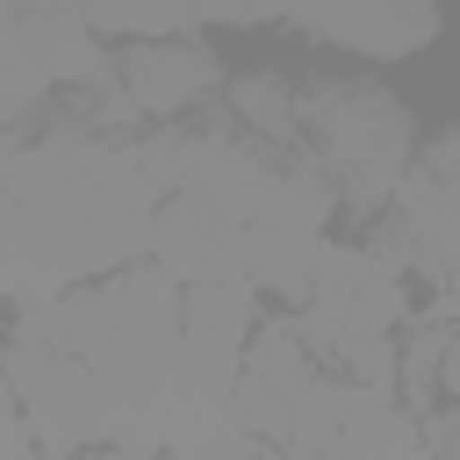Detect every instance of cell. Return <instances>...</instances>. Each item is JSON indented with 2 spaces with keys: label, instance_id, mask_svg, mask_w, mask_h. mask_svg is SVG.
<instances>
[{
  "label": "cell",
  "instance_id": "cell-1",
  "mask_svg": "<svg viewBox=\"0 0 460 460\" xmlns=\"http://www.w3.org/2000/svg\"><path fill=\"white\" fill-rule=\"evenodd\" d=\"M302 115L323 144V172L338 180V201L359 216L395 208V187L410 172V108L359 79H316L302 93Z\"/></svg>",
  "mask_w": 460,
  "mask_h": 460
},
{
  "label": "cell",
  "instance_id": "cell-2",
  "mask_svg": "<svg viewBox=\"0 0 460 460\" xmlns=\"http://www.w3.org/2000/svg\"><path fill=\"white\" fill-rule=\"evenodd\" d=\"M0 374L22 395V424L36 438L43 460H79L86 446H101V417H93V381L79 359L36 345V338H7L0 345Z\"/></svg>",
  "mask_w": 460,
  "mask_h": 460
},
{
  "label": "cell",
  "instance_id": "cell-3",
  "mask_svg": "<svg viewBox=\"0 0 460 460\" xmlns=\"http://www.w3.org/2000/svg\"><path fill=\"white\" fill-rule=\"evenodd\" d=\"M280 187V165L244 144V137H223V129H180V194H201L208 208H223L237 230L266 216Z\"/></svg>",
  "mask_w": 460,
  "mask_h": 460
},
{
  "label": "cell",
  "instance_id": "cell-4",
  "mask_svg": "<svg viewBox=\"0 0 460 460\" xmlns=\"http://www.w3.org/2000/svg\"><path fill=\"white\" fill-rule=\"evenodd\" d=\"M410 244H417V273H460V129L438 137L395 187V208H388Z\"/></svg>",
  "mask_w": 460,
  "mask_h": 460
},
{
  "label": "cell",
  "instance_id": "cell-5",
  "mask_svg": "<svg viewBox=\"0 0 460 460\" xmlns=\"http://www.w3.org/2000/svg\"><path fill=\"white\" fill-rule=\"evenodd\" d=\"M237 237H244V230H237L223 208H208L201 194H172V201H158V223H151V266L172 273L180 288L244 280Z\"/></svg>",
  "mask_w": 460,
  "mask_h": 460
},
{
  "label": "cell",
  "instance_id": "cell-6",
  "mask_svg": "<svg viewBox=\"0 0 460 460\" xmlns=\"http://www.w3.org/2000/svg\"><path fill=\"white\" fill-rule=\"evenodd\" d=\"M309 309L338 316L345 338H395V323L410 316V288L395 273H381V259L367 244H323Z\"/></svg>",
  "mask_w": 460,
  "mask_h": 460
},
{
  "label": "cell",
  "instance_id": "cell-7",
  "mask_svg": "<svg viewBox=\"0 0 460 460\" xmlns=\"http://www.w3.org/2000/svg\"><path fill=\"white\" fill-rule=\"evenodd\" d=\"M122 86L144 115H180L216 93V58L201 36H165V43H129L122 50Z\"/></svg>",
  "mask_w": 460,
  "mask_h": 460
},
{
  "label": "cell",
  "instance_id": "cell-8",
  "mask_svg": "<svg viewBox=\"0 0 460 460\" xmlns=\"http://www.w3.org/2000/svg\"><path fill=\"white\" fill-rule=\"evenodd\" d=\"M288 29L302 36H323V43H345L359 58H402V50H424L438 36V7L424 0H395V7H338V14H280Z\"/></svg>",
  "mask_w": 460,
  "mask_h": 460
},
{
  "label": "cell",
  "instance_id": "cell-9",
  "mask_svg": "<svg viewBox=\"0 0 460 460\" xmlns=\"http://www.w3.org/2000/svg\"><path fill=\"white\" fill-rule=\"evenodd\" d=\"M237 252H244V280H252V288H273V295H288V302H302V309H309L316 259H323V230H309V223H295V216H273V208H266L259 223H244Z\"/></svg>",
  "mask_w": 460,
  "mask_h": 460
},
{
  "label": "cell",
  "instance_id": "cell-10",
  "mask_svg": "<svg viewBox=\"0 0 460 460\" xmlns=\"http://www.w3.org/2000/svg\"><path fill=\"white\" fill-rule=\"evenodd\" d=\"M223 431H237L230 424V402H201V395H165V417H158V453H172V460H201Z\"/></svg>",
  "mask_w": 460,
  "mask_h": 460
},
{
  "label": "cell",
  "instance_id": "cell-11",
  "mask_svg": "<svg viewBox=\"0 0 460 460\" xmlns=\"http://www.w3.org/2000/svg\"><path fill=\"white\" fill-rule=\"evenodd\" d=\"M230 108H237L259 137H273V144H295V129H302V93H288V79H273V72L230 79Z\"/></svg>",
  "mask_w": 460,
  "mask_h": 460
},
{
  "label": "cell",
  "instance_id": "cell-12",
  "mask_svg": "<svg viewBox=\"0 0 460 460\" xmlns=\"http://www.w3.org/2000/svg\"><path fill=\"white\" fill-rule=\"evenodd\" d=\"M180 323L194 331H259V288L252 280H216V288H180Z\"/></svg>",
  "mask_w": 460,
  "mask_h": 460
},
{
  "label": "cell",
  "instance_id": "cell-13",
  "mask_svg": "<svg viewBox=\"0 0 460 460\" xmlns=\"http://www.w3.org/2000/svg\"><path fill=\"white\" fill-rule=\"evenodd\" d=\"M438 374H446V323L424 316V323L402 338V367H395V381H402V410H410V417H431Z\"/></svg>",
  "mask_w": 460,
  "mask_h": 460
},
{
  "label": "cell",
  "instance_id": "cell-14",
  "mask_svg": "<svg viewBox=\"0 0 460 460\" xmlns=\"http://www.w3.org/2000/svg\"><path fill=\"white\" fill-rule=\"evenodd\" d=\"M367 252H374V259H381V273H395V280L417 266V244H410V230H402L395 216H381V223H374V244H367Z\"/></svg>",
  "mask_w": 460,
  "mask_h": 460
},
{
  "label": "cell",
  "instance_id": "cell-15",
  "mask_svg": "<svg viewBox=\"0 0 460 460\" xmlns=\"http://www.w3.org/2000/svg\"><path fill=\"white\" fill-rule=\"evenodd\" d=\"M417 431H424V453H431V460H460V402H453V410H431Z\"/></svg>",
  "mask_w": 460,
  "mask_h": 460
},
{
  "label": "cell",
  "instance_id": "cell-16",
  "mask_svg": "<svg viewBox=\"0 0 460 460\" xmlns=\"http://www.w3.org/2000/svg\"><path fill=\"white\" fill-rule=\"evenodd\" d=\"M201 460H266V446H259V438H244V431H223Z\"/></svg>",
  "mask_w": 460,
  "mask_h": 460
},
{
  "label": "cell",
  "instance_id": "cell-17",
  "mask_svg": "<svg viewBox=\"0 0 460 460\" xmlns=\"http://www.w3.org/2000/svg\"><path fill=\"white\" fill-rule=\"evenodd\" d=\"M438 388H446V395L460 402V323L446 331V374H438Z\"/></svg>",
  "mask_w": 460,
  "mask_h": 460
},
{
  "label": "cell",
  "instance_id": "cell-18",
  "mask_svg": "<svg viewBox=\"0 0 460 460\" xmlns=\"http://www.w3.org/2000/svg\"><path fill=\"white\" fill-rule=\"evenodd\" d=\"M14 151H22V144H14L7 129H0V180H7V165H14Z\"/></svg>",
  "mask_w": 460,
  "mask_h": 460
},
{
  "label": "cell",
  "instance_id": "cell-19",
  "mask_svg": "<svg viewBox=\"0 0 460 460\" xmlns=\"http://www.w3.org/2000/svg\"><path fill=\"white\" fill-rule=\"evenodd\" d=\"M101 460H137V453H101Z\"/></svg>",
  "mask_w": 460,
  "mask_h": 460
},
{
  "label": "cell",
  "instance_id": "cell-20",
  "mask_svg": "<svg viewBox=\"0 0 460 460\" xmlns=\"http://www.w3.org/2000/svg\"><path fill=\"white\" fill-rule=\"evenodd\" d=\"M266 460H273V453H266Z\"/></svg>",
  "mask_w": 460,
  "mask_h": 460
}]
</instances>
